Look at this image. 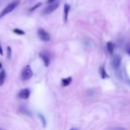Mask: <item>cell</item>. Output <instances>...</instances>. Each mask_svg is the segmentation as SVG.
Returning a JSON list of instances; mask_svg holds the SVG:
<instances>
[{"instance_id":"cell-14","label":"cell","mask_w":130,"mask_h":130,"mask_svg":"<svg viewBox=\"0 0 130 130\" xmlns=\"http://www.w3.org/2000/svg\"><path fill=\"white\" fill-rule=\"evenodd\" d=\"M41 5H42V3H37V4L35 5V6H32V7H31V8L29 9V11H34V10H36V9H37L38 7H40Z\"/></svg>"},{"instance_id":"cell-11","label":"cell","mask_w":130,"mask_h":130,"mask_svg":"<svg viewBox=\"0 0 130 130\" xmlns=\"http://www.w3.org/2000/svg\"><path fill=\"white\" fill-rule=\"evenodd\" d=\"M71 81H72V77H67V78H63L62 79V85L63 86H67V85H69L70 83H71Z\"/></svg>"},{"instance_id":"cell-10","label":"cell","mask_w":130,"mask_h":130,"mask_svg":"<svg viewBox=\"0 0 130 130\" xmlns=\"http://www.w3.org/2000/svg\"><path fill=\"white\" fill-rule=\"evenodd\" d=\"M107 49H108V52L110 54H113L114 53V50H115V45L112 42H108L107 43Z\"/></svg>"},{"instance_id":"cell-20","label":"cell","mask_w":130,"mask_h":130,"mask_svg":"<svg viewBox=\"0 0 130 130\" xmlns=\"http://www.w3.org/2000/svg\"><path fill=\"white\" fill-rule=\"evenodd\" d=\"M1 68H2V63L0 62V69H1Z\"/></svg>"},{"instance_id":"cell-15","label":"cell","mask_w":130,"mask_h":130,"mask_svg":"<svg viewBox=\"0 0 130 130\" xmlns=\"http://www.w3.org/2000/svg\"><path fill=\"white\" fill-rule=\"evenodd\" d=\"M7 58L8 59L11 58V48L10 47H7Z\"/></svg>"},{"instance_id":"cell-17","label":"cell","mask_w":130,"mask_h":130,"mask_svg":"<svg viewBox=\"0 0 130 130\" xmlns=\"http://www.w3.org/2000/svg\"><path fill=\"white\" fill-rule=\"evenodd\" d=\"M3 54H4L3 53V49H2V46H1V43H0V55L3 56Z\"/></svg>"},{"instance_id":"cell-1","label":"cell","mask_w":130,"mask_h":130,"mask_svg":"<svg viewBox=\"0 0 130 130\" xmlns=\"http://www.w3.org/2000/svg\"><path fill=\"white\" fill-rule=\"evenodd\" d=\"M18 4H19V0H15V1H13V2L7 4V5L2 9V11L0 12V18H2L3 16H5L6 14L12 12V11L16 8V6H17Z\"/></svg>"},{"instance_id":"cell-8","label":"cell","mask_w":130,"mask_h":130,"mask_svg":"<svg viewBox=\"0 0 130 130\" xmlns=\"http://www.w3.org/2000/svg\"><path fill=\"white\" fill-rule=\"evenodd\" d=\"M69 11H70V5L69 4H65L64 5V14H63V20H64V22H66L67 19H68Z\"/></svg>"},{"instance_id":"cell-3","label":"cell","mask_w":130,"mask_h":130,"mask_svg":"<svg viewBox=\"0 0 130 130\" xmlns=\"http://www.w3.org/2000/svg\"><path fill=\"white\" fill-rule=\"evenodd\" d=\"M58 7H59V2H58V1L53 2V3H50V4H48V6L43 10V14L52 13V12H53L54 10H56Z\"/></svg>"},{"instance_id":"cell-19","label":"cell","mask_w":130,"mask_h":130,"mask_svg":"<svg viewBox=\"0 0 130 130\" xmlns=\"http://www.w3.org/2000/svg\"><path fill=\"white\" fill-rule=\"evenodd\" d=\"M127 53H128V54H129V55H130V47H129V48H128V50H127Z\"/></svg>"},{"instance_id":"cell-18","label":"cell","mask_w":130,"mask_h":130,"mask_svg":"<svg viewBox=\"0 0 130 130\" xmlns=\"http://www.w3.org/2000/svg\"><path fill=\"white\" fill-rule=\"evenodd\" d=\"M57 0H47V3L50 4V3H53V2H56Z\"/></svg>"},{"instance_id":"cell-9","label":"cell","mask_w":130,"mask_h":130,"mask_svg":"<svg viewBox=\"0 0 130 130\" xmlns=\"http://www.w3.org/2000/svg\"><path fill=\"white\" fill-rule=\"evenodd\" d=\"M5 79H6V72H5V70H1L0 71V86H2L4 84Z\"/></svg>"},{"instance_id":"cell-13","label":"cell","mask_w":130,"mask_h":130,"mask_svg":"<svg viewBox=\"0 0 130 130\" xmlns=\"http://www.w3.org/2000/svg\"><path fill=\"white\" fill-rule=\"evenodd\" d=\"M13 32L14 34H16V35H20V36H23L25 32L22 30V29H20V28H13Z\"/></svg>"},{"instance_id":"cell-12","label":"cell","mask_w":130,"mask_h":130,"mask_svg":"<svg viewBox=\"0 0 130 130\" xmlns=\"http://www.w3.org/2000/svg\"><path fill=\"white\" fill-rule=\"evenodd\" d=\"M100 73H101V77H102V78H106V77L108 76L104 66H101V67H100Z\"/></svg>"},{"instance_id":"cell-5","label":"cell","mask_w":130,"mask_h":130,"mask_svg":"<svg viewBox=\"0 0 130 130\" xmlns=\"http://www.w3.org/2000/svg\"><path fill=\"white\" fill-rule=\"evenodd\" d=\"M29 95H30V90H29L28 88H22V89H20V91H19L18 94H17V96H18L19 99H22V100L28 99Z\"/></svg>"},{"instance_id":"cell-21","label":"cell","mask_w":130,"mask_h":130,"mask_svg":"<svg viewBox=\"0 0 130 130\" xmlns=\"http://www.w3.org/2000/svg\"><path fill=\"white\" fill-rule=\"evenodd\" d=\"M70 130H76V129H70Z\"/></svg>"},{"instance_id":"cell-4","label":"cell","mask_w":130,"mask_h":130,"mask_svg":"<svg viewBox=\"0 0 130 130\" xmlns=\"http://www.w3.org/2000/svg\"><path fill=\"white\" fill-rule=\"evenodd\" d=\"M38 37H39L42 41H44V42H49L50 39H51L49 32L46 31L44 28H39V29H38Z\"/></svg>"},{"instance_id":"cell-2","label":"cell","mask_w":130,"mask_h":130,"mask_svg":"<svg viewBox=\"0 0 130 130\" xmlns=\"http://www.w3.org/2000/svg\"><path fill=\"white\" fill-rule=\"evenodd\" d=\"M32 76V70L30 68L29 65H26L23 67L22 71H21V74H20V77L22 80H28L30 77Z\"/></svg>"},{"instance_id":"cell-6","label":"cell","mask_w":130,"mask_h":130,"mask_svg":"<svg viewBox=\"0 0 130 130\" xmlns=\"http://www.w3.org/2000/svg\"><path fill=\"white\" fill-rule=\"evenodd\" d=\"M112 65H113V67L115 69L119 68V66L121 65V57L119 55H115L113 57V59H112Z\"/></svg>"},{"instance_id":"cell-7","label":"cell","mask_w":130,"mask_h":130,"mask_svg":"<svg viewBox=\"0 0 130 130\" xmlns=\"http://www.w3.org/2000/svg\"><path fill=\"white\" fill-rule=\"evenodd\" d=\"M40 58L43 60L44 65H45L46 67H48V66L50 65V57H49V55H48V54H46V53L42 52V53H40Z\"/></svg>"},{"instance_id":"cell-16","label":"cell","mask_w":130,"mask_h":130,"mask_svg":"<svg viewBox=\"0 0 130 130\" xmlns=\"http://www.w3.org/2000/svg\"><path fill=\"white\" fill-rule=\"evenodd\" d=\"M39 117H40V118H41V119L43 120V125H44V126H46V121H45V119H44V117H43L42 115H39Z\"/></svg>"}]
</instances>
